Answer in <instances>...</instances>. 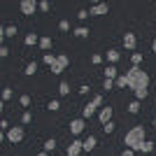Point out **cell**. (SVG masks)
Listing matches in <instances>:
<instances>
[{
  "label": "cell",
  "instance_id": "obj_1",
  "mask_svg": "<svg viewBox=\"0 0 156 156\" xmlns=\"http://www.w3.org/2000/svg\"><path fill=\"white\" fill-rule=\"evenodd\" d=\"M126 82H128V89H133V91L149 89V75L137 65H130V70L126 72Z\"/></svg>",
  "mask_w": 156,
  "mask_h": 156
},
{
  "label": "cell",
  "instance_id": "obj_2",
  "mask_svg": "<svg viewBox=\"0 0 156 156\" xmlns=\"http://www.w3.org/2000/svg\"><path fill=\"white\" fill-rule=\"evenodd\" d=\"M142 142H144V126H133V128L126 133V137H124L126 149H133V151L140 149Z\"/></svg>",
  "mask_w": 156,
  "mask_h": 156
},
{
  "label": "cell",
  "instance_id": "obj_3",
  "mask_svg": "<svg viewBox=\"0 0 156 156\" xmlns=\"http://www.w3.org/2000/svg\"><path fill=\"white\" fill-rule=\"evenodd\" d=\"M100 105H103V96L98 93V96L91 98V103H86V105H84V110H82V119H91L93 114L98 112V107H100Z\"/></svg>",
  "mask_w": 156,
  "mask_h": 156
},
{
  "label": "cell",
  "instance_id": "obj_4",
  "mask_svg": "<svg viewBox=\"0 0 156 156\" xmlns=\"http://www.w3.org/2000/svg\"><path fill=\"white\" fill-rule=\"evenodd\" d=\"M23 137H26V130H23V126H12V128L5 133V140H9L12 144H19Z\"/></svg>",
  "mask_w": 156,
  "mask_h": 156
},
{
  "label": "cell",
  "instance_id": "obj_5",
  "mask_svg": "<svg viewBox=\"0 0 156 156\" xmlns=\"http://www.w3.org/2000/svg\"><path fill=\"white\" fill-rule=\"evenodd\" d=\"M68 65H70V58H68L65 54H58V56H56V63L51 65V72H54V75H61Z\"/></svg>",
  "mask_w": 156,
  "mask_h": 156
},
{
  "label": "cell",
  "instance_id": "obj_6",
  "mask_svg": "<svg viewBox=\"0 0 156 156\" xmlns=\"http://www.w3.org/2000/svg\"><path fill=\"white\" fill-rule=\"evenodd\" d=\"M19 7H21V12L26 14V16H30V14H35L40 9V2H35V0H21Z\"/></svg>",
  "mask_w": 156,
  "mask_h": 156
},
{
  "label": "cell",
  "instance_id": "obj_7",
  "mask_svg": "<svg viewBox=\"0 0 156 156\" xmlns=\"http://www.w3.org/2000/svg\"><path fill=\"white\" fill-rule=\"evenodd\" d=\"M107 12H110V5H107V2H93L91 9H89L91 16H100V14H107Z\"/></svg>",
  "mask_w": 156,
  "mask_h": 156
},
{
  "label": "cell",
  "instance_id": "obj_8",
  "mask_svg": "<svg viewBox=\"0 0 156 156\" xmlns=\"http://www.w3.org/2000/svg\"><path fill=\"white\" fill-rule=\"evenodd\" d=\"M82 151H84V142L82 140H72L68 144V156H79Z\"/></svg>",
  "mask_w": 156,
  "mask_h": 156
},
{
  "label": "cell",
  "instance_id": "obj_9",
  "mask_svg": "<svg viewBox=\"0 0 156 156\" xmlns=\"http://www.w3.org/2000/svg\"><path fill=\"white\" fill-rule=\"evenodd\" d=\"M98 119H100V124H110L112 121V107L107 105V107H100V112H98Z\"/></svg>",
  "mask_w": 156,
  "mask_h": 156
},
{
  "label": "cell",
  "instance_id": "obj_10",
  "mask_svg": "<svg viewBox=\"0 0 156 156\" xmlns=\"http://www.w3.org/2000/svg\"><path fill=\"white\" fill-rule=\"evenodd\" d=\"M124 47L128 49V51H133L137 47V37H135V33H126L124 35Z\"/></svg>",
  "mask_w": 156,
  "mask_h": 156
},
{
  "label": "cell",
  "instance_id": "obj_11",
  "mask_svg": "<svg viewBox=\"0 0 156 156\" xmlns=\"http://www.w3.org/2000/svg\"><path fill=\"white\" fill-rule=\"evenodd\" d=\"M84 119H72L70 121V133L72 135H79V133H82V130H84Z\"/></svg>",
  "mask_w": 156,
  "mask_h": 156
},
{
  "label": "cell",
  "instance_id": "obj_12",
  "mask_svg": "<svg viewBox=\"0 0 156 156\" xmlns=\"http://www.w3.org/2000/svg\"><path fill=\"white\" fill-rule=\"evenodd\" d=\"M96 144H98L96 135H89V137L84 140V151H93V149H96Z\"/></svg>",
  "mask_w": 156,
  "mask_h": 156
},
{
  "label": "cell",
  "instance_id": "obj_13",
  "mask_svg": "<svg viewBox=\"0 0 156 156\" xmlns=\"http://www.w3.org/2000/svg\"><path fill=\"white\" fill-rule=\"evenodd\" d=\"M117 77H119L117 65H107V68H105V79H117Z\"/></svg>",
  "mask_w": 156,
  "mask_h": 156
},
{
  "label": "cell",
  "instance_id": "obj_14",
  "mask_svg": "<svg viewBox=\"0 0 156 156\" xmlns=\"http://www.w3.org/2000/svg\"><path fill=\"white\" fill-rule=\"evenodd\" d=\"M23 42H26V47H35V44H40V37H37V33H28Z\"/></svg>",
  "mask_w": 156,
  "mask_h": 156
},
{
  "label": "cell",
  "instance_id": "obj_15",
  "mask_svg": "<svg viewBox=\"0 0 156 156\" xmlns=\"http://www.w3.org/2000/svg\"><path fill=\"white\" fill-rule=\"evenodd\" d=\"M137 151H142V154H151V151H154V142L144 140V142L140 144V149H137Z\"/></svg>",
  "mask_w": 156,
  "mask_h": 156
},
{
  "label": "cell",
  "instance_id": "obj_16",
  "mask_svg": "<svg viewBox=\"0 0 156 156\" xmlns=\"http://www.w3.org/2000/svg\"><path fill=\"white\" fill-rule=\"evenodd\" d=\"M119 58H121V54H119V51H117V49H110V51H107V61H110V63H112V65L117 63V61H119Z\"/></svg>",
  "mask_w": 156,
  "mask_h": 156
},
{
  "label": "cell",
  "instance_id": "obj_17",
  "mask_svg": "<svg viewBox=\"0 0 156 156\" xmlns=\"http://www.w3.org/2000/svg\"><path fill=\"white\" fill-rule=\"evenodd\" d=\"M40 49H42V51H47V49H51V37H40Z\"/></svg>",
  "mask_w": 156,
  "mask_h": 156
},
{
  "label": "cell",
  "instance_id": "obj_18",
  "mask_svg": "<svg viewBox=\"0 0 156 156\" xmlns=\"http://www.w3.org/2000/svg\"><path fill=\"white\" fill-rule=\"evenodd\" d=\"M75 37H82V40H84V37H89V28H86V26L75 28Z\"/></svg>",
  "mask_w": 156,
  "mask_h": 156
},
{
  "label": "cell",
  "instance_id": "obj_19",
  "mask_svg": "<svg viewBox=\"0 0 156 156\" xmlns=\"http://www.w3.org/2000/svg\"><path fill=\"white\" fill-rule=\"evenodd\" d=\"M16 35V26H5L2 28V37H14Z\"/></svg>",
  "mask_w": 156,
  "mask_h": 156
},
{
  "label": "cell",
  "instance_id": "obj_20",
  "mask_svg": "<svg viewBox=\"0 0 156 156\" xmlns=\"http://www.w3.org/2000/svg\"><path fill=\"white\" fill-rule=\"evenodd\" d=\"M114 86H117V89H124V86H128V82H126V75H119V77L114 79Z\"/></svg>",
  "mask_w": 156,
  "mask_h": 156
},
{
  "label": "cell",
  "instance_id": "obj_21",
  "mask_svg": "<svg viewBox=\"0 0 156 156\" xmlns=\"http://www.w3.org/2000/svg\"><path fill=\"white\" fill-rule=\"evenodd\" d=\"M54 149H56V140H54V137H49V140L44 142V151L49 154V151H54Z\"/></svg>",
  "mask_w": 156,
  "mask_h": 156
},
{
  "label": "cell",
  "instance_id": "obj_22",
  "mask_svg": "<svg viewBox=\"0 0 156 156\" xmlns=\"http://www.w3.org/2000/svg\"><path fill=\"white\" fill-rule=\"evenodd\" d=\"M128 112H130V114H137V112H140V100H133V103H128Z\"/></svg>",
  "mask_w": 156,
  "mask_h": 156
},
{
  "label": "cell",
  "instance_id": "obj_23",
  "mask_svg": "<svg viewBox=\"0 0 156 156\" xmlns=\"http://www.w3.org/2000/svg\"><path fill=\"white\" fill-rule=\"evenodd\" d=\"M23 72H26V75H35V72H37V63H35V61H30V63L26 65V70H23Z\"/></svg>",
  "mask_w": 156,
  "mask_h": 156
},
{
  "label": "cell",
  "instance_id": "obj_24",
  "mask_svg": "<svg viewBox=\"0 0 156 156\" xmlns=\"http://www.w3.org/2000/svg\"><path fill=\"white\" fill-rule=\"evenodd\" d=\"M47 110H49V112H58V110H61V103H58V100H49Z\"/></svg>",
  "mask_w": 156,
  "mask_h": 156
},
{
  "label": "cell",
  "instance_id": "obj_25",
  "mask_svg": "<svg viewBox=\"0 0 156 156\" xmlns=\"http://www.w3.org/2000/svg\"><path fill=\"white\" fill-rule=\"evenodd\" d=\"M30 121H33V114H30V112H23V114H21V124H23V126H28V124H30Z\"/></svg>",
  "mask_w": 156,
  "mask_h": 156
},
{
  "label": "cell",
  "instance_id": "obj_26",
  "mask_svg": "<svg viewBox=\"0 0 156 156\" xmlns=\"http://www.w3.org/2000/svg\"><path fill=\"white\" fill-rule=\"evenodd\" d=\"M42 61H44V63L51 68V65L56 63V56H54V54H44V56H42Z\"/></svg>",
  "mask_w": 156,
  "mask_h": 156
},
{
  "label": "cell",
  "instance_id": "obj_27",
  "mask_svg": "<svg viewBox=\"0 0 156 156\" xmlns=\"http://www.w3.org/2000/svg\"><path fill=\"white\" fill-rule=\"evenodd\" d=\"M58 93H61V96H68V93H70V86H68V82H61V84H58Z\"/></svg>",
  "mask_w": 156,
  "mask_h": 156
},
{
  "label": "cell",
  "instance_id": "obj_28",
  "mask_svg": "<svg viewBox=\"0 0 156 156\" xmlns=\"http://www.w3.org/2000/svg\"><path fill=\"white\" fill-rule=\"evenodd\" d=\"M130 61H133V65H137V68H140V63H142V54H133V56H130Z\"/></svg>",
  "mask_w": 156,
  "mask_h": 156
},
{
  "label": "cell",
  "instance_id": "obj_29",
  "mask_svg": "<svg viewBox=\"0 0 156 156\" xmlns=\"http://www.w3.org/2000/svg\"><path fill=\"white\" fill-rule=\"evenodd\" d=\"M19 103H21V107H28V105H30V96H28V93H23V96L19 98Z\"/></svg>",
  "mask_w": 156,
  "mask_h": 156
},
{
  "label": "cell",
  "instance_id": "obj_30",
  "mask_svg": "<svg viewBox=\"0 0 156 156\" xmlns=\"http://www.w3.org/2000/svg\"><path fill=\"white\" fill-rule=\"evenodd\" d=\"M114 128H117V126H114V121H110V124H105V126H103V130L107 133V135H112V133H114Z\"/></svg>",
  "mask_w": 156,
  "mask_h": 156
},
{
  "label": "cell",
  "instance_id": "obj_31",
  "mask_svg": "<svg viewBox=\"0 0 156 156\" xmlns=\"http://www.w3.org/2000/svg\"><path fill=\"white\" fill-rule=\"evenodd\" d=\"M40 9H42V12H49V9H51V2H49V0H40Z\"/></svg>",
  "mask_w": 156,
  "mask_h": 156
},
{
  "label": "cell",
  "instance_id": "obj_32",
  "mask_svg": "<svg viewBox=\"0 0 156 156\" xmlns=\"http://www.w3.org/2000/svg\"><path fill=\"white\" fill-rule=\"evenodd\" d=\"M58 28H61V30H70V21H68V19H61L58 21Z\"/></svg>",
  "mask_w": 156,
  "mask_h": 156
},
{
  "label": "cell",
  "instance_id": "obj_33",
  "mask_svg": "<svg viewBox=\"0 0 156 156\" xmlns=\"http://www.w3.org/2000/svg\"><path fill=\"white\" fill-rule=\"evenodd\" d=\"M9 98H12V89L5 86V89H2V100H9Z\"/></svg>",
  "mask_w": 156,
  "mask_h": 156
},
{
  "label": "cell",
  "instance_id": "obj_34",
  "mask_svg": "<svg viewBox=\"0 0 156 156\" xmlns=\"http://www.w3.org/2000/svg\"><path fill=\"white\" fill-rule=\"evenodd\" d=\"M91 63L93 65H100V63H103V56H100V54H93V56H91Z\"/></svg>",
  "mask_w": 156,
  "mask_h": 156
},
{
  "label": "cell",
  "instance_id": "obj_35",
  "mask_svg": "<svg viewBox=\"0 0 156 156\" xmlns=\"http://www.w3.org/2000/svg\"><path fill=\"white\" fill-rule=\"evenodd\" d=\"M103 89H107V91L114 89V79H105V82H103Z\"/></svg>",
  "mask_w": 156,
  "mask_h": 156
},
{
  "label": "cell",
  "instance_id": "obj_36",
  "mask_svg": "<svg viewBox=\"0 0 156 156\" xmlns=\"http://www.w3.org/2000/svg\"><path fill=\"white\" fill-rule=\"evenodd\" d=\"M77 16H79L82 21H84L86 16H91V14H89V9H79V12H77Z\"/></svg>",
  "mask_w": 156,
  "mask_h": 156
},
{
  "label": "cell",
  "instance_id": "obj_37",
  "mask_svg": "<svg viewBox=\"0 0 156 156\" xmlns=\"http://www.w3.org/2000/svg\"><path fill=\"white\" fill-rule=\"evenodd\" d=\"M0 56H2V58H7V56H9V49H7V47H0Z\"/></svg>",
  "mask_w": 156,
  "mask_h": 156
},
{
  "label": "cell",
  "instance_id": "obj_38",
  "mask_svg": "<svg viewBox=\"0 0 156 156\" xmlns=\"http://www.w3.org/2000/svg\"><path fill=\"white\" fill-rule=\"evenodd\" d=\"M79 93H82V96H86V93H89V86L82 84V86H79Z\"/></svg>",
  "mask_w": 156,
  "mask_h": 156
},
{
  "label": "cell",
  "instance_id": "obj_39",
  "mask_svg": "<svg viewBox=\"0 0 156 156\" xmlns=\"http://www.w3.org/2000/svg\"><path fill=\"white\" fill-rule=\"evenodd\" d=\"M121 156H135V151H133V149H124V151H121Z\"/></svg>",
  "mask_w": 156,
  "mask_h": 156
},
{
  "label": "cell",
  "instance_id": "obj_40",
  "mask_svg": "<svg viewBox=\"0 0 156 156\" xmlns=\"http://www.w3.org/2000/svg\"><path fill=\"white\" fill-rule=\"evenodd\" d=\"M151 51L156 54V37H154V42H151Z\"/></svg>",
  "mask_w": 156,
  "mask_h": 156
},
{
  "label": "cell",
  "instance_id": "obj_41",
  "mask_svg": "<svg viewBox=\"0 0 156 156\" xmlns=\"http://www.w3.org/2000/svg\"><path fill=\"white\" fill-rule=\"evenodd\" d=\"M37 156H49V154H47V151H40V154Z\"/></svg>",
  "mask_w": 156,
  "mask_h": 156
},
{
  "label": "cell",
  "instance_id": "obj_42",
  "mask_svg": "<svg viewBox=\"0 0 156 156\" xmlns=\"http://www.w3.org/2000/svg\"><path fill=\"white\" fill-rule=\"evenodd\" d=\"M154 128H156V119H154Z\"/></svg>",
  "mask_w": 156,
  "mask_h": 156
}]
</instances>
